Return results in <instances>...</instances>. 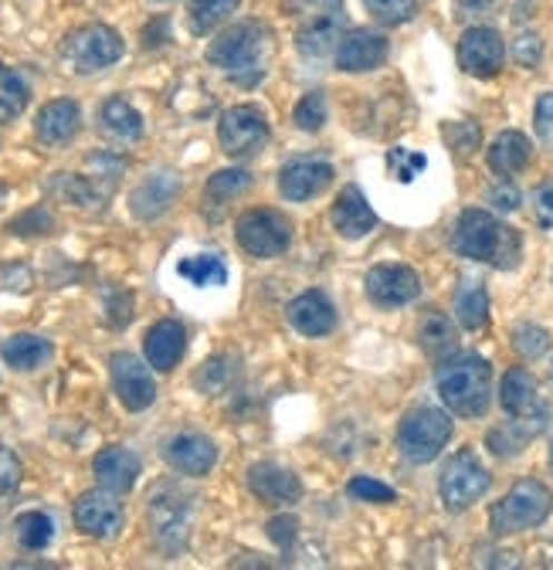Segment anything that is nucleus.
<instances>
[{
	"mask_svg": "<svg viewBox=\"0 0 553 570\" xmlns=\"http://www.w3.org/2000/svg\"><path fill=\"white\" fill-rule=\"evenodd\" d=\"M452 248L462 258L486 262L493 268H516L523 242H520V232L493 218L490 210H465L452 232Z\"/></svg>",
	"mask_w": 553,
	"mask_h": 570,
	"instance_id": "nucleus-1",
	"label": "nucleus"
},
{
	"mask_svg": "<svg viewBox=\"0 0 553 570\" xmlns=\"http://www.w3.org/2000/svg\"><path fill=\"white\" fill-rule=\"evenodd\" d=\"M271 51V35L261 21H238L207 45V65L221 68L228 79L255 86L265 76V58Z\"/></svg>",
	"mask_w": 553,
	"mask_h": 570,
	"instance_id": "nucleus-2",
	"label": "nucleus"
},
{
	"mask_svg": "<svg viewBox=\"0 0 553 570\" xmlns=\"http://www.w3.org/2000/svg\"><path fill=\"white\" fill-rule=\"evenodd\" d=\"M438 397L452 414L462 417H482L490 411L493 401V367L490 361H482L475 353L452 356L448 364H442L438 377Z\"/></svg>",
	"mask_w": 553,
	"mask_h": 570,
	"instance_id": "nucleus-3",
	"label": "nucleus"
},
{
	"mask_svg": "<svg viewBox=\"0 0 553 570\" xmlns=\"http://www.w3.org/2000/svg\"><path fill=\"white\" fill-rule=\"evenodd\" d=\"M550 510H553V492L536 479H523L493 507L490 527L496 537H513L540 527L550 517Z\"/></svg>",
	"mask_w": 553,
	"mask_h": 570,
	"instance_id": "nucleus-4",
	"label": "nucleus"
},
{
	"mask_svg": "<svg viewBox=\"0 0 553 570\" xmlns=\"http://www.w3.org/2000/svg\"><path fill=\"white\" fill-rule=\"evenodd\" d=\"M452 439V417L438 407H414L397 428V449L407 462L425 465L442 455Z\"/></svg>",
	"mask_w": 553,
	"mask_h": 570,
	"instance_id": "nucleus-5",
	"label": "nucleus"
},
{
	"mask_svg": "<svg viewBox=\"0 0 553 570\" xmlns=\"http://www.w3.org/2000/svg\"><path fill=\"white\" fill-rule=\"evenodd\" d=\"M122 51H126L122 38L109 24H82L61 45V58L72 65V71H79V76H92V71L116 65Z\"/></svg>",
	"mask_w": 553,
	"mask_h": 570,
	"instance_id": "nucleus-6",
	"label": "nucleus"
},
{
	"mask_svg": "<svg viewBox=\"0 0 553 570\" xmlns=\"http://www.w3.org/2000/svg\"><path fill=\"white\" fill-rule=\"evenodd\" d=\"M235 238L241 252H248L251 258H279L293 242V225L286 214L271 207H258V210L241 214L235 225Z\"/></svg>",
	"mask_w": 553,
	"mask_h": 570,
	"instance_id": "nucleus-7",
	"label": "nucleus"
},
{
	"mask_svg": "<svg viewBox=\"0 0 553 570\" xmlns=\"http://www.w3.org/2000/svg\"><path fill=\"white\" fill-rule=\"evenodd\" d=\"M490 482L493 479H490L486 465L475 459V452H468V449L455 452L448 459V465L442 469V479H438V492H442L445 510H452V513L468 510L472 503H478V499L490 492Z\"/></svg>",
	"mask_w": 553,
	"mask_h": 570,
	"instance_id": "nucleus-8",
	"label": "nucleus"
},
{
	"mask_svg": "<svg viewBox=\"0 0 553 570\" xmlns=\"http://www.w3.org/2000/svg\"><path fill=\"white\" fill-rule=\"evenodd\" d=\"M218 139H221V150L231 160H248L258 150H265L268 119L258 106H231L228 112H221Z\"/></svg>",
	"mask_w": 553,
	"mask_h": 570,
	"instance_id": "nucleus-9",
	"label": "nucleus"
},
{
	"mask_svg": "<svg viewBox=\"0 0 553 570\" xmlns=\"http://www.w3.org/2000/svg\"><path fill=\"white\" fill-rule=\"evenodd\" d=\"M109 374H112V387H116L126 411H147L157 401V381H154L150 367L140 361V356L112 353Z\"/></svg>",
	"mask_w": 553,
	"mask_h": 570,
	"instance_id": "nucleus-10",
	"label": "nucleus"
},
{
	"mask_svg": "<svg viewBox=\"0 0 553 570\" xmlns=\"http://www.w3.org/2000/svg\"><path fill=\"white\" fill-rule=\"evenodd\" d=\"M364 285H367V299L384 309L407 306L422 296V278L407 265H377L367 272Z\"/></svg>",
	"mask_w": 553,
	"mask_h": 570,
	"instance_id": "nucleus-11",
	"label": "nucleus"
},
{
	"mask_svg": "<svg viewBox=\"0 0 553 570\" xmlns=\"http://www.w3.org/2000/svg\"><path fill=\"white\" fill-rule=\"evenodd\" d=\"M506 61V45L493 28H468L458 41V65L475 79H493Z\"/></svg>",
	"mask_w": 553,
	"mask_h": 570,
	"instance_id": "nucleus-12",
	"label": "nucleus"
},
{
	"mask_svg": "<svg viewBox=\"0 0 553 570\" xmlns=\"http://www.w3.org/2000/svg\"><path fill=\"white\" fill-rule=\"evenodd\" d=\"M76 527L96 540L116 537L122 530V503L116 499V492H109V489L86 492L76 503Z\"/></svg>",
	"mask_w": 553,
	"mask_h": 570,
	"instance_id": "nucleus-13",
	"label": "nucleus"
},
{
	"mask_svg": "<svg viewBox=\"0 0 553 570\" xmlns=\"http://www.w3.org/2000/svg\"><path fill=\"white\" fill-rule=\"evenodd\" d=\"M387 38L371 31V28H354L339 38L336 45V65L339 71H350V76H361V71H374L387 61Z\"/></svg>",
	"mask_w": 553,
	"mask_h": 570,
	"instance_id": "nucleus-14",
	"label": "nucleus"
},
{
	"mask_svg": "<svg viewBox=\"0 0 553 570\" xmlns=\"http://www.w3.org/2000/svg\"><path fill=\"white\" fill-rule=\"evenodd\" d=\"M248 489L255 499H261L265 507H296L303 499V482L296 472L275 465V462H261L248 469Z\"/></svg>",
	"mask_w": 553,
	"mask_h": 570,
	"instance_id": "nucleus-15",
	"label": "nucleus"
},
{
	"mask_svg": "<svg viewBox=\"0 0 553 570\" xmlns=\"http://www.w3.org/2000/svg\"><path fill=\"white\" fill-rule=\"evenodd\" d=\"M180 503H184V495L167 485L150 495V527L167 550H180L187 540L190 520H187V507H180Z\"/></svg>",
	"mask_w": 553,
	"mask_h": 570,
	"instance_id": "nucleus-16",
	"label": "nucleus"
},
{
	"mask_svg": "<svg viewBox=\"0 0 553 570\" xmlns=\"http://www.w3.org/2000/svg\"><path fill=\"white\" fill-rule=\"evenodd\" d=\"M164 459L170 462L174 472L180 475H207L218 462V449L207 435H197V432H180L167 442L164 449Z\"/></svg>",
	"mask_w": 553,
	"mask_h": 570,
	"instance_id": "nucleus-17",
	"label": "nucleus"
},
{
	"mask_svg": "<svg viewBox=\"0 0 553 570\" xmlns=\"http://www.w3.org/2000/svg\"><path fill=\"white\" fill-rule=\"evenodd\" d=\"M329 218H333L336 235H339V238H350V242L364 238V235L374 232V225H377L374 207L367 204L364 190L354 187V184L339 190V197L333 200V214H329Z\"/></svg>",
	"mask_w": 553,
	"mask_h": 570,
	"instance_id": "nucleus-18",
	"label": "nucleus"
},
{
	"mask_svg": "<svg viewBox=\"0 0 553 570\" xmlns=\"http://www.w3.org/2000/svg\"><path fill=\"white\" fill-rule=\"evenodd\" d=\"M82 129V109L72 99H55L48 106H41L38 119H34V132L45 147H61V142L76 139Z\"/></svg>",
	"mask_w": 553,
	"mask_h": 570,
	"instance_id": "nucleus-19",
	"label": "nucleus"
},
{
	"mask_svg": "<svg viewBox=\"0 0 553 570\" xmlns=\"http://www.w3.org/2000/svg\"><path fill=\"white\" fill-rule=\"evenodd\" d=\"M144 350H147V364L160 374H170L180 356L187 350V330L177 323V320H160L150 326L147 340H144Z\"/></svg>",
	"mask_w": 553,
	"mask_h": 570,
	"instance_id": "nucleus-20",
	"label": "nucleus"
},
{
	"mask_svg": "<svg viewBox=\"0 0 553 570\" xmlns=\"http://www.w3.org/2000/svg\"><path fill=\"white\" fill-rule=\"evenodd\" d=\"M546 417H550V407L543 404L540 411L533 414H513V421L500 424L490 432V449L500 455V459H513L526 449L530 439H536L543 428H546Z\"/></svg>",
	"mask_w": 553,
	"mask_h": 570,
	"instance_id": "nucleus-21",
	"label": "nucleus"
},
{
	"mask_svg": "<svg viewBox=\"0 0 553 570\" xmlns=\"http://www.w3.org/2000/svg\"><path fill=\"white\" fill-rule=\"evenodd\" d=\"M343 38V18H339V8H326V11H316L296 35V48L303 58H326L329 51H336Z\"/></svg>",
	"mask_w": 553,
	"mask_h": 570,
	"instance_id": "nucleus-22",
	"label": "nucleus"
},
{
	"mask_svg": "<svg viewBox=\"0 0 553 570\" xmlns=\"http://www.w3.org/2000/svg\"><path fill=\"white\" fill-rule=\"evenodd\" d=\"M333 184V167L323 160H296L283 167L279 174V190L289 200H313Z\"/></svg>",
	"mask_w": 553,
	"mask_h": 570,
	"instance_id": "nucleus-23",
	"label": "nucleus"
},
{
	"mask_svg": "<svg viewBox=\"0 0 553 570\" xmlns=\"http://www.w3.org/2000/svg\"><path fill=\"white\" fill-rule=\"evenodd\" d=\"M92 469H96L99 485L109 489V492H116V495H119V492H129V489L136 485V479H140V472H144L140 455H132L129 449H119V445L102 449V452L96 455Z\"/></svg>",
	"mask_w": 553,
	"mask_h": 570,
	"instance_id": "nucleus-24",
	"label": "nucleus"
},
{
	"mask_svg": "<svg viewBox=\"0 0 553 570\" xmlns=\"http://www.w3.org/2000/svg\"><path fill=\"white\" fill-rule=\"evenodd\" d=\"M177 194H180V180L174 174H154L132 190L129 204H132V214L140 222H154V218H160V214L170 210Z\"/></svg>",
	"mask_w": 553,
	"mask_h": 570,
	"instance_id": "nucleus-25",
	"label": "nucleus"
},
{
	"mask_svg": "<svg viewBox=\"0 0 553 570\" xmlns=\"http://www.w3.org/2000/svg\"><path fill=\"white\" fill-rule=\"evenodd\" d=\"M289 323L303 336H326L336 330V309L323 293H303L289 303Z\"/></svg>",
	"mask_w": 553,
	"mask_h": 570,
	"instance_id": "nucleus-26",
	"label": "nucleus"
},
{
	"mask_svg": "<svg viewBox=\"0 0 553 570\" xmlns=\"http://www.w3.org/2000/svg\"><path fill=\"white\" fill-rule=\"evenodd\" d=\"M48 190L65 200V204H72L79 210H102L109 190L99 187L96 177H79V174H55V180L48 184Z\"/></svg>",
	"mask_w": 553,
	"mask_h": 570,
	"instance_id": "nucleus-27",
	"label": "nucleus"
},
{
	"mask_svg": "<svg viewBox=\"0 0 553 570\" xmlns=\"http://www.w3.org/2000/svg\"><path fill=\"white\" fill-rule=\"evenodd\" d=\"M533 157V147H530V139L516 129H506L493 139V147H490V167L500 174V177H513L520 170H526Z\"/></svg>",
	"mask_w": 553,
	"mask_h": 570,
	"instance_id": "nucleus-28",
	"label": "nucleus"
},
{
	"mask_svg": "<svg viewBox=\"0 0 553 570\" xmlns=\"http://www.w3.org/2000/svg\"><path fill=\"white\" fill-rule=\"evenodd\" d=\"M99 122H102L106 136H112L119 142H136L144 136V116L136 112V106L126 102L122 96H112L99 106Z\"/></svg>",
	"mask_w": 553,
	"mask_h": 570,
	"instance_id": "nucleus-29",
	"label": "nucleus"
},
{
	"mask_svg": "<svg viewBox=\"0 0 553 570\" xmlns=\"http://www.w3.org/2000/svg\"><path fill=\"white\" fill-rule=\"evenodd\" d=\"M418 343H422V350H425L428 356L442 361V356L455 353V346H458V330H455V323H452L445 313L428 309V313L422 316V323H418Z\"/></svg>",
	"mask_w": 553,
	"mask_h": 570,
	"instance_id": "nucleus-30",
	"label": "nucleus"
},
{
	"mask_svg": "<svg viewBox=\"0 0 553 570\" xmlns=\"http://www.w3.org/2000/svg\"><path fill=\"white\" fill-rule=\"evenodd\" d=\"M500 401L506 407V414H533L543 407L540 401V391H536V381L530 371L516 367L503 377V387H500Z\"/></svg>",
	"mask_w": 553,
	"mask_h": 570,
	"instance_id": "nucleus-31",
	"label": "nucleus"
},
{
	"mask_svg": "<svg viewBox=\"0 0 553 570\" xmlns=\"http://www.w3.org/2000/svg\"><path fill=\"white\" fill-rule=\"evenodd\" d=\"M0 353H4L8 367L28 374V371H38V367H45L51 361V343L34 336V333H18V336H11L4 343V350H0Z\"/></svg>",
	"mask_w": 553,
	"mask_h": 570,
	"instance_id": "nucleus-32",
	"label": "nucleus"
},
{
	"mask_svg": "<svg viewBox=\"0 0 553 570\" xmlns=\"http://www.w3.org/2000/svg\"><path fill=\"white\" fill-rule=\"evenodd\" d=\"M455 316L465 330H482L490 323V296L482 289V282H462L455 293Z\"/></svg>",
	"mask_w": 553,
	"mask_h": 570,
	"instance_id": "nucleus-33",
	"label": "nucleus"
},
{
	"mask_svg": "<svg viewBox=\"0 0 553 570\" xmlns=\"http://www.w3.org/2000/svg\"><path fill=\"white\" fill-rule=\"evenodd\" d=\"M31 102V89L28 82L18 76L14 68L0 65V126H8L11 119H18Z\"/></svg>",
	"mask_w": 553,
	"mask_h": 570,
	"instance_id": "nucleus-34",
	"label": "nucleus"
},
{
	"mask_svg": "<svg viewBox=\"0 0 553 570\" xmlns=\"http://www.w3.org/2000/svg\"><path fill=\"white\" fill-rule=\"evenodd\" d=\"M241 0H190L187 4V18H190V31L194 35H207L215 31L218 24H225Z\"/></svg>",
	"mask_w": 553,
	"mask_h": 570,
	"instance_id": "nucleus-35",
	"label": "nucleus"
},
{
	"mask_svg": "<svg viewBox=\"0 0 553 570\" xmlns=\"http://www.w3.org/2000/svg\"><path fill=\"white\" fill-rule=\"evenodd\" d=\"M177 272L190 285H200V289H207V285H225L228 282V265L218 255H190V258H184L177 265Z\"/></svg>",
	"mask_w": 553,
	"mask_h": 570,
	"instance_id": "nucleus-36",
	"label": "nucleus"
},
{
	"mask_svg": "<svg viewBox=\"0 0 553 570\" xmlns=\"http://www.w3.org/2000/svg\"><path fill=\"white\" fill-rule=\"evenodd\" d=\"M14 537L24 550H45L55 540V523L41 510H28L14 520Z\"/></svg>",
	"mask_w": 553,
	"mask_h": 570,
	"instance_id": "nucleus-37",
	"label": "nucleus"
},
{
	"mask_svg": "<svg viewBox=\"0 0 553 570\" xmlns=\"http://www.w3.org/2000/svg\"><path fill=\"white\" fill-rule=\"evenodd\" d=\"M251 187V174L248 170H218L211 180H207V200H211L215 207H225L228 200L241 197L245 190Z\"/></svg>",
	"mask_w": 553,
	"mask_h": 570,
	"instance_id": "nucleus-38",
	"label": "nucleus"
},
{
	"mask_svg": "<svg viewBox=\"0 0 553 570\" xmlns=\"http://www.w3.org/2000/svg\"><path fill=\"white\" fill-rule=\"evenodd\" d=\"M293 119H296V126H299L303 132H316V129H323V126H326V119H329L326 96H323V92H306V96L299 99V106H296Z\"/></svg>",
	"mask_w": 553,
	"mask_h": 570,
	"instance_id": "nucleus-39",
	"label": "nucleus"
},
{
	"mask_svg": "<svg viewBox=\"0 0 553 570\" xmlns=\"http://www.w3.org/2000/svg\"><path fill=\"white\" fill-rule=\"evenodd\" d=\"M425 167H428V160H425L422 154L404 150V147L387 150V170H391V177H394V180H401V184H414Z\"/></svg>",
	"mask_w": 553,
	"mask_h": 570,
	"instance_id": "nucleus-40",
	"label": "nucleus"
},
{
	"mask_svg": "<svg viewBox=\"0 0 553 570\" xmlns=\"http://www.w3.org/2000/svg\"><path fill=\"white\" fill-rule=\"evenodd\" d=\"M513 346L520 356H526V361H536V356H543L550 350V333L543 326H533V323H523L513 330Z\"/></svg>",
	"mask_w": 553,
	"mask_h": 570,
	"instance_id": "nucleus-41",
	"label": "nucleus"
},
{
	"mask_svg": "<svg viewBox=\"0 0 553 570\" xmlns=\"http://www.w3.org/2000/svg\"><path fill=\"white\" fill-rule=\"evenodd\" d=\"M364 4L381 24H404L414 18V8H418L414 0H364Z\"/></svg>",
	"mask_w": 553,
	"mask_h": 570,
	"instance_id": "nucleus-42",
	"label": "nucleus"
},
{
	"mask_svg": "<svg viewBox=\"0 0 553 570\" xmlns=\"http://www.w3.org/2000/svg\"><path fill=\"white\" fill-rule=\"evenodd\" d=\"M445 142L458 157H472L478 150V142H482V132H478L475 122H448L445 126Z\"/></svg>",
	"mask_w": 553,
	"mask_h": 570,
	"instance_id": "nucleus-43",
	"label": "nucleus"
},
{
	"mask_svg": "<svg viewBox=\"0 0 553 570\" xmlns=\"http://www.w3.org/2000/svg\"><path fill=\"white\" fill-rule=\"evenodd\" d=\"M350 495L354 499H364V503H394V489L391 485H384V482H377V479H367V475H357L354 482H350Z\"/></svg>",
	"mask_w": 553,
	"mask_h": 570,
	"instance_id": "nucleus-44",
	"label": "nucleus"
},
{
	"mask_svg": "<svg viewBox=\"0 0 553 570\" xmlns=\"http://www.w3.org/2000/svg\"><path fill=\"white\" fill-rule=\"evenodd\" d=\"M21 475H24L21 459H18L11 449L0 445V499H8V495L21 485Z\"/></svg>",
	"mask_w": 553,
	"mask_h": 570,
	"instance_id": "nucleus-45",
	"label": "nucleus"
},
{
	"mask_svg": "<svg viewBox=\"0 0 553 570\" xmlns=\"http://www.w3.org/2000/svg\"><path fill=\"white\" fill-rule=\"evenodd\" d=\"M51 228H55V222H51V214L45 207H31L28 214H21V218L11 225L14 235H48Z\"/></svg>",
	"mask_w": 553,
	"mask_h": 570,
	"instance_id": "nucleus-46",
	"label": "nucleus"
},
{
	"mask_svg": "<svg viewBox=\"0 0 553 570\" xmlns=\"http://www.w3.org/2000/svg\"><path fill=\"white\" fill-rule=\"evenodd\" d=\"M513 58H516L523 68H533V65L543 58V41H540V35H530V31H523V35L513 41Z\"/></svg>",
	"mask_w": 553,
	"mask_h": 570,
	"instance_id": "nucleus-47",
	"label": "nucleus"
},
{
	"mask_svg": "<svg viewBox=\"0 0 553 570\" xmlns=\"http://www.w3.org/2000/svg\"><path fill=\"white\" fill-rule=\"evenodd\" d=\"M533 122H536V136H540V142H543V147H550V150H553V92L540 96Z\"/></svg>",
	"mask_w": 553,
	"mask_h": 570,
	"instance_id": "nucleus-48",
	"label": "nucleus"
},
{
	"mask_svg": "<svg viewBox=\"0 0 553 570\" xmlns=\"http://www.w3.org/2000/svg\"><path fill=\"white\" fill-rule=\"evenodd\" d=\"M533 214L543 228H553V180H543L533 190Z\"/></svg>",
	"mask_w": 553,
	"mask_h": 570,
	"instance_id": "nucleus-49",
	"label": "nucleus"
},
{
	"mask_svg": "<svg viewBox=\"0 0 553 570\" xmlns=\"http://www.w3.org/2000/svg\"><path fill=\"white\" fill-rule=\"evenodd\" d=\"M520 200H523V194H520V187L516 184H496L493 190H490V204L496 207V210H520Z\"/></svg>",
	"mask_w": 553,
	"mask_h": 570,
	"instance_id": "nucleus-50",
	"label": "nucleus"
},
{
	"mask_svg": "<svg viewBox=\"0 0 553 570\" xmlns=\"http://www.w3.org/2000/svg\"><path fill=\"white\" fill-rule=\"evenodd\" d=\"M296 530H299V523H296L293 517H275V520L268 523V537H271V543H279L283 550H289V543L296 540Z\"/></svg>",
	"mask_w": 553,
	"mask_h": 570,
	"instance_id": "nucleus-51",
	"label": "nucleus"
},
{
	"mask_svg": "<svg viewBox=\"0 0 553 570\" xmlns=\"http://www.w3.org/2000/svg\"><path fill=\"white\" fill-rule=\"evenodd\" d=\"M496 4L500 0H455L458 18H482V14H490Z\"/></svg>",
	"mask_w": 553,
	"mask_h": 570,
	"instance_id": "nucleus-52",
	"label": "nucleus"
},
{
	"mask_svg": "<svg viewBox=\"0 0 553 570\" xmlns=\"http://www.w3.org/2000/svg\"><path fill=\"white\" fill-rule=\"evenodd\" d=\"M4 194H8V187H4V184H0V200H4Z\"/></svg>",
	"mask_w": 553,
	"mask_h": 570,
	"instance_id": "nucleus-53",
	"label": "nucleus"
},
{
	"mask_svg": "<svg viewBox=\"0 0 553 570\" xmlns=\"http://www.w3.org/2000/svg\"><path fill=\"white\" fill-rule=\"evenodd\" d=\"M550 469H553V449H550Z\"/></svg>",
	"mask_w": 553,
	"mask_h": 570,
	"instance_id": "nucleus-54",
	"label": "nucleus"
},
{
	"mask_svg": "<svg viewBox=\"0 0 553 570\" xmlns=\"http://www.w3.org/2000/svg\"><path fill=\"white\" fill-rule=\"evenodd\" d=\"M550 381H553V364H550Z\"/></svg>",
	"mask_w": 553,
	"mask_h": 570,
	"instance_id": "nucleus-55",
	"label": "nucleus"
}]
</instances>
